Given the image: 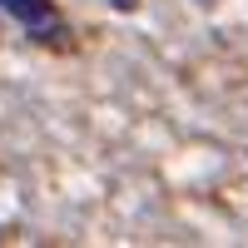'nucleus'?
Returning <instances> with one entry per match:
<instances>
[{
	"label": "nucleus",
	"instance_id": "obj_2",
	"mask_svg": "<svg viewBox=\"0 0 248 248\" xmlns=\"http://www.w3.org/2000/svg\"><path fill=\"white\" fill-rule=\"evenodd\" d=\"M109 5H114V10H129V5H134V0H109Z\"/></svg>",
	"mask_w": 248,
	"mask_h": 248
},
{
	"label": "nucleus",
	"instance_id": "obj_1",
	"mask_svg": "<svg viewBox=\"0 0 248 248\" xmlns=\"http://www.w3.org/2000/svg\"><path fill=\"white\" fill-rule=\"evenodd\" d=\"M10 15H20V20H40L45 15V0H0Z\"/></svg>",
	"mask_w": 248,
	"mask_h": 248
}]
</instances>
